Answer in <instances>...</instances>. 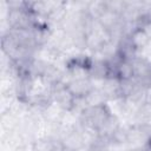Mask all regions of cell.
I'll return each mask as SVG.
<instances>
[{"label":"cell","instance_id":"obj_1","mask_svg":"<svg viewBox=\"0 0 151 151\" xmlns=\"http://www.w3.org/2000/svg\"><path fill=\"white\" fill-rule=\"evenodd\" d=\"M113 116L114 113L107 103H101L98 105L85 106L79 113V119L84 129L99 134Z\"/></svg>","mask_w":151,"mask_h":151},{"label":"cell","instance_id":"obj_2","mask_svg":"<svg viewBox=\"0 0 151 151\" xmlns=\"http://www.w3.org/2000/svg\"><path fill=\"white\" fill-rule=\"evenodd\" d=\"M151 138V127L132 124L126 129V145L132 151H142Z\"/></svg>","mask_w":151,"mask_h":151},{"label":"cell","instance_id":"obj_3","mask_svg":"<svg viewBox=\"0 0 151 151\" xmlns=\"http://www.w3.org/2000/svg\"><path fill=\"white\" fill-rule=\"evenodd\" d=\"M70 93L78 100H85L86 97L96 88L94 81L91 78H76L65 83Z\"/></svg>","mask_w":151,"mask_h":151},{"label":"cell","instance_id":"obj_4","mask_svg":"<svg viewBox=\"0 0 151 151\" xmlns=\"http://www.w3.org/2000/svg\"><path fill=\"white\" fill-rule=\"evenodd\" d=\"M125 37H126L129 44L131 45V47L134 50V52H136L137 54H139L142 51H144V50L149 46V44H151V40L149 39V37H147V35L145 34V32H144L140 27H138V26L133 27V28L130 31V33L126 34Z\"/></svg>","mask_w":151,"mask_h":151},{"label":"cell","instance_id":"obj_5","mask_svg":"<svg viewBox=\"0 0 151 151\" xmlns=\"http://www.w3.org/2000/svg\"><path fill=\"white\" fill-rule=\"evenodd\" d=\"M60 147V140L51 137H40L32 144V151H59Z\"/></svg>","mask_w":151,"mask_h":151},{"label":"cell","instance_id":"obj_6","mask_svg":"<svg viewBox=\"0 0 151 151\" xmlns=\"http://www.w3.org/2000/svg\"><path fill=\"white\" fill-rule=\"evenodd\" d=\"M151 127V103L143 101L134 111V123Z\"/></svg>","mask_w":151,"mask_h":151},{"label":"cell","instance_id":"obj_7","mask_svg":"<svg viewBox=\"0 0 151 151\" xmlns=\"http://www.w3.org/2000/svg\"><path fill=\"white\" fill-rule=\"evenodd\" d=\"M137 26L140 27L145 32V34L149 37V39L151 40V19L142 14V17L139 18V20L137 22Z\"/></svg>","mask_w":151,"mask_h":151},{"label":"cell","instance_id":"obj_8","mask_svg":"<svg viewBox=\"0 0 151 151\" xmlns=\"http://www.w3.org/2000/svg\"><path fill=\"white\" fill-rule=\"evenodd\" d=\"M142 151H151V138L149 139V142H147V144L142 149Z\"/></svg>","mask_w":151,"mask_h":151}]
</instances>
